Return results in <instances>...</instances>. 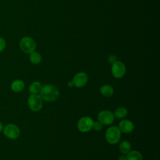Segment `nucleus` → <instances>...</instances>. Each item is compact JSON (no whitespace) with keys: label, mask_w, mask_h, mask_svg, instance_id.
<instances>
[{"label":"nucleus","mask_w":160,"mask_h":160,"mask_svg":"<svg viewBox=\"0 0 160 160\" xmlns=\"http://www.w3.org/2000/svg\"><path fill=\"white\" fill-rule=\"evenodd\" d=\"M39 96L45 101L53 102L59 98V91L54 85L46 84L42 86L39 92Z\"/></svg>","instance_id":"obj_1"},{"label":"nucleus","mask_w":160,"mask_h":160,"mask_svg":"<svg viewBox=\"0 0 160 160\" xmlns=\"http://www.w3.org/2000/svg\"><path fill=\"white\" fill-rule=\"evenodd\" d=\"M121 136V132L118 126H112L108 128L105 133V138L106 141L110 144H117Z\"/></svg>","instance_id":"obj_2"},{"label":"nucleus","mask_w":160,"mask_h":160,"mask_svg":"<svg viewBox=\"0 0 160 160\" xmlns=\"http://www.w3.org/2000/svg\"><path fill=\"white\" fill-rule=\"evenodd\" d=\"M19 45L21 50L26 54H30L36 49V42L35 40L29 36L22 38L19 41Z\"/></svg>","instance_id":"obj_3"},{"label":"nucleus","mask_w":160,"mask_h":160,"mask_svg":"<svg viewBox=\"0 0 160 160\" xmlns=\"http://www.w3.org/2000/svg\"><path fill=\"white\" fill-rule=\"evenodd\" d=\"M2 132L4 136L11 140L18 139L21 134L19 127L13 123H9L4 126Z\"/></svg>","instance_id":"obj_4"},{"label":"nucleus","mask_w":160,"mask_h":160,"mask_svg":"<svg viewBox=\"0 0 160 160\" xmlns=\"http://www.w3.org/2000/svg\"><path fill=\"white\" fill-rule=\"evenodd\" d=\"M42 101L39 95L31 94L28 99V107L32 111H39L42 107Z\"/></svg>","instance_id":"obj_5"},{"label":"nucleus","mask_w":160,"mask_h":160,"mask_svg":"<svg viewBox=\"0 0 160 160\" xmlns=\"http://www.w3.org/2000/svg\"><path fill=\"white\" fill-rule=\"evenodd\" d=\"M126 68L125 64L119 61H116L112 64L111 72L112 76L116 79L122 78L126 74Z\"/></svg>","instance_id":"obj_6"},{"label":"nucleus","mask_w":160,"mask_h":160,"mask_svg":"<svg viewBox=\"0 0 160 160\" xmlns=\"http://www.w3.org/2000/svg\"><path fill=\"white\" fill-rule=\"evenodd\" d=\"M94 120L89 116H83L78 122L77 127L79 131L86 132L92 129Z\"/></svg>","instance_id":"obj_7"},{"label":"nucleus","mask_w":160,"mask_h":160,"mask_svg":"<svg viewBox=\"0 0 160 160\" xmlns=\"http://www.w3.org/2000/svg\"><path fill=\"white\" fill-rule=\"evenodd\" d=\"M115 116L114 113L109 110H102L98 114V119L102 125L109 126L113 123Z\"/></svg>","instance_id":"obj_8"},{"label":"nucleus","mask_w":160,"mask_h":160,"mask_svg":"<svg viewBox=\"0 0 160 160\" xmlns=\"http://www.w3.org/2000/svg\"><path fill=\"white\" fill-rule=\"evenodd\" d=\"M88 81V74L84 72H79L76 73L72 80V82L74 84V86L81 88L84 87Z\"/></svg>","instance_id":"obj_9"},{"label":"nucleus","mask_w":160,"mask_h":160,"mask_svg":"<svg viewBox=\"0 0 160 160\" xmlns=\"http://www.w3.org/2000/svg\"><path fill=\"white\" fill-rule=\"evenodd\" d=\"M118 128L121 132L128 134L131 132L134 129L133 122L129 119H123L119 123Z\"/></svg>","instance_id":"obj_10"},{"label":"nucleus","mask_w":160,"mask_h":160,"mask_svg":"<svg viewBox=\"0 0 160 160\" xmlns=\"http://www.w3.org/2000/svg\"><path fill=\"white\" fill-rule=\"evenodd\" d=\"M25 86L24 82L21 79L14 80L10 85L11 89L14 92H19L22 91Z\"/></svg>","instance_id":"obj_11"},{"label":"nucleus","mask_w":160,"mask_h":160,"mask_svg":"<svg viewBox=\"0 0 160 160\" xmlns=\"http://www.w3.org/2000/svg\"><path fill=\"white\" fill-rule=\"evenodd\" d=\"M42 88V85L39 81H33L29 86V92L31 94H38L39 93Z\"/></svg>","instance_id":"obj_12"},{"label":"nucleus","mask_w":160,"mask_h":160,"mask_svg":"<svg viewBox=\"0 0 160 160\" xmlns=\"http://www.w3.org/2000/svg\"><path fill=\"white\" fill-rule=\"evenodd\" d=\"M126 160H143V157L141 153L136 150L130 151L126 154Z\"/></svg>","instance_id":"obj_13"},{"label":"nucleus","mask_w":160,"mask_h":160,"mask_svg":"<svg viewBox=\"0 0 160 160\" xmlns=\"http://www.w3.org/2000/svg\"><path fill=\"white\" fill-rule=\"evenodd\" d=\"M100 92L102 96L108 98L111 97L113 94L114 89L109 84H104L100 88Z\"/></svg>","instance_id":"obj_14"},{"label":"nucleus","mask_w":160,"mask_h":160,"mask_svg":"<svg viewBox=\"0 0 160 160\" xmlns=\"http://www.w3.org/2000/svg\"><path fill=\"white\" fill-rule=\"evenodd\" d=\"M29 59L30 62L32 64L36 65V64H39L41 62L42 56L39 52L34 51L29 54Z\"/></svg>","instance_id":"obj_15"},{"label":"nucleus","mask_w":160,"mask_h":160,"mask_svg":"<svg viewBox=\"0 0 160 160\" xmlns=\"http://www.w3.org/2000/svg\"><path fill=\"white\" fill-rule=\"evenodd\" d=\"M131 145L128 141H123L119 145V151L124 155L127 154L131 151Z\"/></svg>","instance_id":"obj_16"},{"label":"nucleus","mask_w":160,"mask_h":160,"mask_svg":"<svg viewBox=\"0 0 160 160\" xmlns=\"http://www.w3.org/2000/svg\"><path fill=\"white\" fill-rule=\"evenodd\" d=\"M128 114V110L124 107H119L116 109L114 115L118 119H123Z\"/></svg>","instance_id":"obj_17"},{"label":"nucleus","mask_w":160,"mask_h":160,"mask_svg":"<svg viewBox=\"0 0 160 160\" xmlns=\"http://www.w3.org/2000/svg\"><path fill=\"white\" fill-rule=\"evenodd\" d=\"M6 45L7 42L6 39L3 37L0 36V53L4 51V49L6 48Z\"/></svg>","instance_id":"obj_18"},{"label":"nucleus","mask_w":160,"mask_h":160,"mask_svg":"<svg viewBox=\"0 0 160 160\" xmlns=\"http://www.w3.org/2000/svg\"><path fill=\"white\" fill-rule=\"evenodd\" d=\"M102 128V124L99 121H96L94 122L92 129L96 131H99L101 130Z\"/></svg>","instance_id":"obj_19"},{"label":"nucleus","mask_w":160,"mask_h":160,"mask_svg":"<svg viewBox=\"0 0 160 160\" xmlns=\"http://www.w3.org/2000/svg\"><path fill=\"white\" fill-rule=\"evenodd\" d=\"M108 61H109V62H111V63L112 64L113 62H114L116 61V56H113V55H111V56H110L109 57Z\"/></svg>","instance_id":"obj_20"},{"label":"nucleus","mask_w":160,"mask_h":160,"mask_svg":"<svg viewBox=\"0 0 160 160\" xmlns=\"http://www.w3.org/2000/svg\"><path fill=\"white\" fill-rule=\"evenodd\" d=\"M118 160H126V156L122 154L121 156H118Z\"/></svg>","instance_id":"obj_21"},{"label":"nucleus","mask_w":160,"mask_h":160,"mask_svg":"<svg viewBox=\"0 0 160 160\" xmlns=\"http://www.w3.org/2000/svg\"><path fill=\"white\" fill-rule=\"evenodd\" d=\"M67 86H68L69 88H72V87L74 86V84H73L72 81H69V82H68V84H67Z\"/></svg>","instance_id":"obj_22"},{"label":"nucleus","mask_w":160,"mask_h":160,"mask_svg":"<svg viewBox=\"0 0 160 160\" xmlns=\"http://www.w3.org/2000/svg\"><path fill=\"white\" fill-rule=\"evenodd\" d=\"M3 128H4V125H3V124L0 121V132L2 131Z\"/></svg>","instance_id":"obj_23"}]
</instances>
